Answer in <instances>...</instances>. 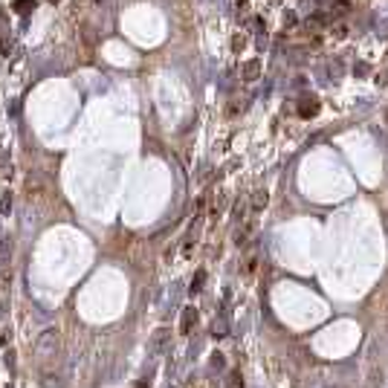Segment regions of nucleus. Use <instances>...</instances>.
<instances>
[{
  "instance_id": "1",
  "label": "nucleus",
  "mask_w": 388,
  "mask_h": 388,
  "mask_svg": "<svg viewBox=\"0 0 388 388\" xmlns=\"http://www.w3.org/2000/svg\"><path fill=\"white\" fill-rule=\"evenodd\" d=\"M61 351V339H58V330L55 328H47L35 342V356H38V365L49 371V362H55V356Z\"/></svg>"
},
{
  "instance_id": "2",
  "label": "nucleus",
  "mask_w": 388,
  "mask_h": 388,
  "mask_svg": "<svg viewBox=\"0 0 388 388\" xmlns=\"http://www.w3.org/2000/svg\"><path fill=\"white\" fill-rule=\"evenodd\" d=\"M168 345H171V330H168V328L153 330L151 342H148V353H151V356H160V353L168 351Z\"/></svg>"
},
{
  "instance_id": "3",
  "label": "nucleus",
  "mask_w": 388,
  "mask_h": 388,
  "mask_svg": "<svg viewBox=\"0 0 388 388\" xmlns=\"http://www.w3.org/2000/svg\"><path fill=\"white\" fill-rule=\"evenodd\" d=\"M197 319H200L197 307H183V316H180V333H183V336H191V330H194V325H197Z\"/></svg>"
},
{
  "instance_id": "4",
  "label": "nucleus",
  "mask_w": 388,
  "mask_h": 388,
  "mask_svg": "<svg viewBox=\"0 0 388 388\" xmlns=\"http://www.w3.org/2000/svg\"><path fill=\"white\" fill-rule=\"evenodd\" d=\"M212 336L214 339H226V336H229V316H226L223 310H220L212 322Z\"/></svg>"
},
{
  "instance_id": "5",
  "label": "nucleus",
  "mask_w": 388,
  "mask_h": 388,
  "mask_svg": "<svg viewBox=\"0 0 388 388\" xmlns=\"http://www.w3.org/2000/svg\"><path fill=\"white\" fill-rule=\"evenodd\" d=\"M298 113H301L304 119L316 116V113H319V99H304V102H301V107H298Z\"/></svg>"
},
{
  "instance_id": "6",
  "label": "nucleus",
  "mask_w": 388,
  "mask_h": 388,
  "mask_svg": "<svg viewBox=\"0 0 388 388\" xmlns=\"http://www.w3.org/2000/svg\"><path fill=\"white\" fill-rule=\"evenodd\" d=\"M41 385L44 388H61V376L55 371H44L41 374Z\"/></svg>"
},
{
  "instance_id": "7",
  "label": "nucleus",
  "mask_w": 388,
  "mask_h": 388,
  "mask_svg": "<svg viewBox=\"0 0 388 388\" xmlns=\"http://www.w3.org/2000/svg\"><path fill=\"white\" fill-rule=\"evenodd\" d=\"M203 284H206V270H197L194 272V278H191V287H188V293L197 295L203 290Z\"/></svg>"
},
{
  "instance_id": "8",
  "label": "nucleus",
  "mask_w": 388,
  "mask_h": 388,
  "mask_svg": "<svg viewBox=\"0 0 388 388\" xmlns=\"http://www.w3.org/2000/svg\"><path fill=\"white\" fill-rule=\"evenodd\" d=\"M226 388H244V374H241V371H229V376H226Z\"/></svg>"
},
{
  "instance_id": "9",
  "label": "nucleus",
  "mask_w": 388,
  "mask_h": 388,
  "mask_svg": "<svg viewBox=\"0 0 388 388\" xmlns=\"http://www.w3.org/2000/svg\"><path fill=\"white\" fill-rule=\"evenodd\" d=\"M209 368H212V371H223V368H226V356L220 351H214L212 359H209Z\"/></svg>"
},
{
  "instance_id": "10",
  "label": "nucleus",
  "mask_w": 388,
  "mask_h": 388,
  "mask_svg": "<svg viewBox=\"0 0 388 388\" xmlns=\"http://www.w3.org/2000/svg\"><path fill=\"white\" fill-rule=\"evenodd\" d=\"M258 70H261V64H258V61H249L247 67H244V79H247V82H255Z\"/></svg>"
},
{
  "instance_id": "11",
  "label": "nucleus",
  "mask_w": 388,
  "mask_h": 388,
  "mask_svg": "<svg viewBox=\"0 0 388 388\" xmlns=\"http://www.w3.org/2000/svg\"><path fill=\"white\" fill-rule=\"evenodd\" d=\"M267 206V191H255V197H252V209H264Z\"/></svg>"
},
{
  "instance_id": "12",
  "label": "nucleus",
  "mask_w": 388,
  "mask_h": 388,
  "mask_svg": "<svg viewBox=\"0 0 388 388\" xmlns=\"http://www.w3.org/2000/svg\"><path fill=\"white\" fill-rule=\"evenodd\" d=\"M9 212H12V194L6 191V194H3V200H0V214H9Z\"/></svg>"
},
{
  "instance_id": "13",
  "label": "nucleus",
  "mask_w": 388,
  "mask_h": 388,
  "mask_svg": "<svg viewBox=\"0 0 388 388\" xmlns=\"http://www.w3.org/2000/svg\"><path fill=\"white\" fill-rule=\"evenodd\" d=\"M15 6H18V12H21V15H26L29 9H35V3H32V0H18Z\"/></svg>"
},
{
  "instance_id": "14",
  "label": "nucleus",
  "mask_w": 388,
  "mask_h": 388,
  "mask_svg": "<svg viewBox=\"0 0 388 388\" xmlns=\"http://www.w3.org/2000/svg\"><path fill=\"white\" fill-rule=\"evenodd\" d=\"M3 362H6V368H9V371H15V351H6V353H3Z\"/></svg>"
},
{
  "instance_id": "15",
  "label": "nucleus",
  "mask_w": 388,
  "mask_h": 388,
  "mask_svg": "<svg viewBox=\"0 0 388 388\" xmlns=\"http://www.w3.org/2000/svg\"><path fill=\"white\" fill-rule=\"evenodd\" d=\"M136 388H151V374H145L139 379V382H136Z\"/></svg>"
},
{
  "instance_id": "16",
  "label": "nucleus",
  "mask_w": 388,
  "mask_h": 388,
  "mask_svg": "<svg viewBox=\"0 0 388 388\" xmlns=\"http://www.w3.org/2000/svg\"><path fill=\"white\" fill-rule=\"evenodd\" d=\"M9 339H12V333H9V330H0V345H6Z\"/></svg>"
},
{
  "instance_id": "17",
  "label": "nucleus",
  "mask_w": 388,
  "mask_h": 388,
  "mask_svg": "<svg viewBox=\"0 0 388 388\" xmlns=\"http://www.w3.org/2000/svg\"><path fill=\"white\" fill-rule=\"evenodd\" d=\"M348 9H351V6H348L345 0H342V3H336V12H339V15H345V12H348Z\"/></svg>"
},
{
  "instance_id": "18",
  "label": "nucleus",
  "mask_w": 388,
  "mask_h": 388,
  "mask_svg": "<svg viewBox=\"0 0 388 388\" xmlns=\"http://www.w3.org/2000/svg\"><path fill=\"white\" fill-rule=\"evenodd\" d=\"M9 388H12V385H9Z\"/></svg>"
}]
</instances>
